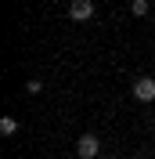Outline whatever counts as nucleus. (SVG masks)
<instances>
[{
  "mask_svg": "<svg viewBox=\"0 0 155 159\" xmlns=\"http://www.w3.org/2000/svg\"><path fill=\"white\" fill-rule=\"evenodd\" d=\"M76 156L79 159H97V156H101V138H97V134H79Z\"/></svg>",
  "mask_w": 155,
  "mask_h": 159,
  "instance_id": "f257e3e1",
  "label": "nucleus"
},
{
  "mask_svg": "<svg viewBox=\"0 0 155 159\" xmlns=\"http://www.w3.org/2000/svg\"><path fill=\"white\" fill-rule=\"evenodd\" d=\"M69 18L72 22H90L94 18V0H72L69 4Z\"/></svg>",
  "mask_w": 155,
  "mask_h": 159,
  "instance_id": "f03ea898",
  "label": "nucleus"
},
{
  "mask_svg": "<svg viewBox=\"0 0 155 159\" xmlns=\"http://www.w3.org/2000/svg\"><path fill=\"white\" fill-rule=\"evenodd\" d=\"M134 98L137 101H155V80L152 76H141V80H134Z\"/></svg>",
  "mask_w": 155,
  "mask_h": 159,
  "instance_id": "7ed1b4c3",
  "label": "nucleus"
},
{
  "mask_svg": "<svg viewBox=\"0 0 155 159\" xmlns=\"http://www.w3.org/2000/svg\"><path fill=\"white\" fill-rule=\"evenodd\" d=\"M0 134H4V138H15V134H18V119L4 116V119H0Z\"/></svg>",
  "mask_w": 155,
  "mask_h": 159,
  "instance_id": "20e7f679",
  "label": "nucleus"
},
{
  "mask_svg": "<svg viewBox=\"0 0 155 159\" xmlns=\"http://www.w3.org/2000/svg\"><path fill=\"white\" fill-rule=\"evenodd\" d=\"M130 11H134L137 18H144V15H148V0H134V4H130Z\"/></svg>",
  "mask_w": 155,
  "mask_h": 159,
  "instance_id": "39448f33",
  "label": "nucleus"
},
{
  "mask_svg": "<svg viewBox=\"0 0 155 159\" xmlns=\"http://www.w3.org/2000/svg\"><path fill=\"white\" fill-rule=\"evenodd\" d=\"M25 90H29V94H40V90H43V80H29V87H25Z\"/></svg>",
  "mask_w": 155,
  "mask_h": 159,
  "instance_id": "423d86ee",
  "label": "nucleus"
}]
</instances>
